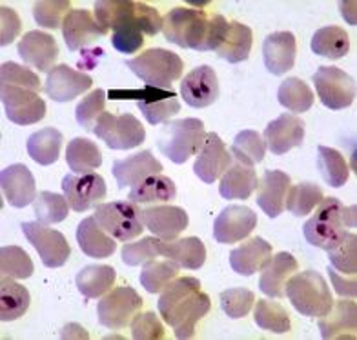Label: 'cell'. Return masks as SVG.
<instances>
[{
    "label": "cell",
    "mask_w": 357,
    "mask_h": 340,
    "mask_svg": "<svg viewBox=\"0 0 357 340\" xmlns=\"http://www.w3.org/2000/svg\"><path fill=\"white\" fill-rule=\"evenodd\" d=\"M259 178L254 166L231 160V166L221 177L219 193L226 201H246L257 190Z\"/></svg>",
    "instance_id": "cell-29"
},
{
    "label": "cell",
    "mask_w": 357,
    "mask_h": 340,
    "mask_svg": "<svg viewBox=\"0 0 357 340\" xmlns=\"http://www.w3.org/2000/svg\"><path fill=\"white\" fill-rule=\"evenodd\" d=\"M319 100L328 109H344L356 100L357 88L354 77L334 65H321L312 77Z\"/></svg>",
    "instance_id": "cell-11"
},
{
    "label": "cell",
    "mask_w": 357,
    "mask_h": 340,
    "mask_svg": "<svg viewBox=\"0 0 357 340\" xmlns=\"http://www.w3.org/2000/svg\"><path fill=\"white\" fill-rule=\"evenodd\" d=\"M0 84L2 86H19V88L40 91V79L28 68L19 65L17 62H4L0 68Z\"/></svg>",
    "instance_id": "cell-54"
},
{
    "label": "cell",
    "mask_w": 357,
    "mask_h": 340,
    "mask_svg": "<svg viewBox=\"0 0 357 340\" xmlns=\"http://www.w3.org/2000/svg\"><path fill=\"white\" fill-rule=\"evenodd\" d=\"M181 97L192 107L212 106L219 98V80L210 65H199L181 82Z\"/></svg>",
    "instance_id": "cell-18"
},
{
    "label": "cell",
    "mask_w": 357,
    "mask_h": 340,
    "mask_svg": "<svg viewBox=\"0 0 357 340\" xmlns=\"http://www.w3.org/2000/svg\"><path fill=\"white\" fill-rule=\"evenodd\" d=\"M160 171H162V164L151 155L150 149L132 155V157H126L123 160H115L112 168L113 177L119 184V190L128 186H139L146 178L160 175Z\"/></svg>",
    "instance_id": "cell-23"
},
{
    "label": "cell",
    "mask_w": 357,
    "mask_h": 340,
    "mask_svg": "<svg viewBox=\"0 0 357 340\" xmlns=\"http://www.w3.org/2000/svg\"><path fill=\"white\" fill-rule=\"evenodd\" d=\"M305 122L291 113H282L264 130V142L273 155H284L290 149L303 146Z\"/></svg>",
    "instance_id": "cell-20"
},
{
    "label": "cell",
    "mask_w": 357,
    "mask_h": 340,
    "mask_svg": "<svg viewBox=\"0 0 357 340\" xmlns=\"http://www.w3.org/2000/svg\"><path fill=\"white\" fill-rule=\"evenodd\" d=\"M206 11L197 8H175L162 19V33L168 42L184 49L204 52L208 33Z\"/></svg>",
    "instance_id": "cell-7"
},
{
    "label": "cell",
    "mask_w": 357,
    "mask_h": 340,
    "mask_svg": "<svg viewBox=\"0 0 357 340\" xmlns=\"http://www.w3.org/2000/svg\"><path fill=\"white\" fill-rule=\"evenodd\" d=\"M62 192L66 196L68 204L77 213H84L93 206H99L108 195V186L100 175L97 173H68L62 178Z\"/></svg>",
    "instance_id": "cell-13"
},
{
    "label": "cell",
    "mask_w": 357,
    "mask_h": 340,
    "mask_svg": "<svg viewBox=\"0 0 357 340\" xmlns=\"http://www.w3.org/2000/svg\"><path fill=\"white\" fill-rule=\"evenodd\" d=\"M357 327V306L352 300L334 302L326 315L319 317L321 337L326 340L347 337L354 339Z\"/></svg>",
    "instance_id": "cell-30"
},
{
    "label": "cell",
    "mask_w": 357,
    "mask_h": 340,
    "mask_svg": "<svg viewBox=\"0 0 357 340\" xmlns=\"http://www.w3.org/2000/svg\"><path fill=\"white\" fill-rule=\"evenodd\" d=\"M296 256L288 252H281L268 261L266 266L261 270V279H259V289L264 295L272 298L284 297V286L287 280L290 279L297 271Z\"/></svg>",
    "instance_id": "cell-28"
},
{
    "label": "cell",
    "mask_w": 357,
    "mask_h": 340,
    "mask_svg": "<svg viewBox=\"0 0 357 340\" xmlns=\"http://www.w3.org/2000/svg\"><path fill=\"white\" fill-rule=\"evenodd\" d=\"M0 186L13 208H26L37 199L33 173L24 164H11L0 171Z\"/></svg>",
    "instance_id": "cell-24"
},
{
    "label": "cell",
    "mask_w": 357,
    "mask_h": 340,
    "mask_svg": "<svg viewBox=\"0 0 357 340\" xmlns=\"http://www.w3.org/2000/svg\"><path fill=\"white\" fill-rule=\"evenodd\" d=\"M160 317L174 327L175 339L186 340L195 335V326L210 308V297L201 291V282L193 277H181L172 280L157 302Z\"/></svg>",
    "instance_id": "cell-1"
},
{
    "label": "cell",
    "mask_w": 357,
    "mask_h": 340,
    "mask_svg": "<svg viewBox=\"0 0 357 340\" xmlns=\"http://www.w3.org/2000/svg\"><path fill=\"white\" fill-rule=\"evenodd\" d=\"M91 84L93 80L88 73L73 70L68 64H59L47 73L44 91L53 102H70L91 89Z\"/></svg>",
    "instance_id": "cell-16"
},
{
    "label": "cell",
    "mask_w": 357,
    "mask_h": 340,
    "mask_svg": "<svg viewBox=\"0 0 357 340\" xmlns=\"http://www.w3.org/2000/svg\"><path fill=\"white\" fill-rule=\"evenodd\" d=\"M117 273L108 264H89L77 273V288L86 298H100L115 284Z\"/></svg>",
    "instance_id": "cell-34"
},
{
    "label": "cell",
    "mask_w": 357,
    "mask_h": 340,
    "mask_svg": "<svg viewBox=\"0 0 357 340\" xmlns=\"http://www.w3.org/2000/svg\"><path fill=\"white\" fill-rule=\"evenodd\" d=\"M141 211L142 210H139L135 202L115 201L97 206L93 217L100 228L108 235H112L115 240L130 242L144 231Z\"/></svg>",
    "instance_id": "cell-8"
},
{
    "label": "cell",
    "mask_w": 357,
    "mask_h": 340,
    "mask_svg": "<svg viewBox=\"0 0 357 340\" xmlns=\"http://www.w3.org/2000/svg\"><path fill=\"white\" fill-rule=\"evenodd\" d=\"M95 20L104 33L117 31L126 26H135L146 35H157L162 31V17L151 6L130 0H100L95 4Z\"/></svg>",
    "instance_id": "cell-3"
},
{
    "label": "cell",
    "mask_w": 357,
    "mask_h": 340,
    "mask_svg": "<svg viewBox=\"0 0 357 340\" xmlns=\"http://www.w3.org/2000/svg\"><path fill=\"white\" fill-rule=\"evenodd\" d=\"M328 258L332 262V268L335 271L347 273V275H356L357 271V237L356 233L348 231L343 242L328 249Z\"/></svg>",
    "instance_id": "cell-48"
},
{
    "label": "cell",
    "mask_w": 357,
    "mask_h": 340,
    "mask_svg": "<svg viewBox=\"0 0 357 340\" xmlns=\"http://www.w3.org/2000/svg\"><path fill=\"white\" fill-rule=\"evenodd\" d=\"M297 40L294 33H270L263 42V59L266 70L272 75H284L296 64Z\"/></svg>",
    "instance_id": "cell-25"
},
{
    "label": "cell",
    "mask_w": 357,
    "mask_h": 340,
    "mask_svg": "<svg viewBox=\"0 0 357 340\" xmlns=\"http://www.w3.org/2000/svg\"><path fill=\"white\" fill-rule=\"evenodd\" d=\"M160 240L159 237H146L139 242L126 244L123 247V262L128 266H141L146 262L153 261L160 256Z\"/></svg>",
    "instance_id": "cell-53"
},
{
    "label": "cell",
    "mask_w": 357,
    "mask_h": 340,
    "mask_svg": "<svg viewBox=\"0 0 357 340\" xmlns=\"http://www.w3.org/2000/svg\"><path fill=\"white\" fill-rule=\"evenodd\" d=\"M177 196V187L174 180L165 175H153L146 178L139 186H133L128 201L135 204H166L168 201H174Z\"/></svg>",
    "instance_id": "cell-36"
},
{
    "label": "cell",
    "mask_w": 357,
    "mask_h": 340,
    "mask_svg": "<svg viewBox=\"0 0 357 340\" xmlns=\"http://www.w3.org/2000/svg\"><path fill=\"white\" fill-rule=\"evenodd\" d=\"M272 258V244L263 237H254L234 247L230 252V266L235 273L243 277H252L263 270Z\"/></svg>",
    "instance_id": "cell-27"
},
{
    "label": "cell",
    "mask_w": 357,
    "mask_h": 340,
    "mask_svg": "<svg viewBox=\"0 0 357 340\" xmlns=\"http://www.w3.org/2000/svg\"><path fill=\"white\" fill-rule=\"evenodd\" d=\"M231 153L222 144L217 133H208L199 157L193 164V173L206 184H213L231 166Z\"/></svg>",
    "instance_id": "cell-19"
},
{
    "label": "cell",
    "mask_w": 357,
    "mask_h": 340,
    "mask_svg": "<svg viewBox=\"0 0 357 340\" xmlns=\"http://www.w3.org/2000/svg\"><path fill=\"white\" fill-rule=\"evenodd\" d=\"M70 0H47V2H37L33 4V19L38 26L46 29L62 28L64 13H70Z\"/></svg>",
    "instance_id": "cell-51"
},
{
    "label": "cell",
    "mask_w": 357,
    "mask_h": 340,
    "mask_svg": "<svg viewBox=\"0 0 357 340\" xmlns=\"http://www.w3.org/2000/svg\"><path fill=\"white\" fill-rule=\"evenodd\" d=\"M66 162L71 171L77 175H84V173H93V169L100 168L102 155L95 142L84 137H77L68 144Z\"/></svg>",
    "instance_id": "cell-39"
},
{
    "label": "cell",
    "mask_w": 357,
    "mask_h": 340,
    "mask_svg": "<svg viewBox=\"0 0 357 340\" xmlns=\"http://www.w3.org/2000/svg\"><path fill=\"white\" fill-rule=\"evenodd\" d=\"M106 33L88 10H71L62 22V37L70 52L86 49Z\"/></svg>",
    "instance_id": "cell-21"
},
{
    "label": "cell",
    "mask_w": 357,
    "mask_h": 340,
    "mask_svg": "<svg viewBox=\"0 0 357 340\" xmlns=\"http://www.w3.org/2000/svg\"><path fill=\"white\" fill-rule=\"evenodd\" d=\"M75 237L82 253L91 258H108L117 249L115 238L100 228L95 217H88L77 226Z\"/></svg>",
    "instance_id": "cell-31"
},
{
    "label": "cell",
    "mask_w": 357,
    "mask_h": 340,
    "mask_svg": "<svg viewBox=\"0 0 357 340\" xmlns=\"http://www.w3.org/2000/svg\"><path fill=\"white\" fill-rule=\"evenodd\" d=\"M0 24H2V29H0V46H10L15 38H17L20 29H22L19 15L15 13L11 8H8V6H0Z\"/></svg>",
    "instance_id": "cell-57"
},
{
    "label": "cell",
    "mask_w": 357,
    "mask_h": 340,
    "mask_svg": "<svg viewBox=\"0 0 357 340\" xmlns=\"http://www.w3.org/2000/svg\"><path fill=\"white\" fill-rule=\"evenodd\" d=\"M137 106H139L144 118L150 122L151 126L165 124V122H168L169 118L181 111V104H178L177 97L160 98V100H139Z\"/></svg>",
    "instance_id": "cell-52"
},
{
    "label": "cell",
    "mask_w": 357,
    "mask_h": 340,
    "mask_svg": "<svg viewBox=\"0 0 357 340\" xmlns=\"http://www.w3.org/2000/svg\"><path fill=\"white\" fill-rule=\"evenodd\" d=\"M284 297L305 317H323L330 311L334 297L324 282V277L314 270L290 277L284 286Z\"/></svg>",
    "instance_id": "cell-4"
},
{
    "label": "cell",
    "mask_w": 357,
    "mask_h": 340,
    "mask_svg": "<svg viewBox=\"0 0 357 340\" xmlns=\"http://www.w3.org/2000/svg\"><path fill=\"white\" fill-rule=\"evenodd\" d=\"M348 49H350L348 33L339 26H324L317 29L312 37V52L330 61L343 59Z\"/></svg>",
    "instance_id": "cell-38"
},
{
    "label": "cell",
    "mask_w": 357,
    "mask_h": 340,
    "mask_svg": "<svg viewBox=\"0 0 357 340\" xmlns=\"http://www.w3.org/2000/svg\"><path fill=\"white\" fill-rule=\"evenodd\" d=\"M228 29V20L222 15H212L208 20V33H206V44H204V52H215L219 44Z\"/></svg>",
    "instance_id": "cell-58"
},
{
    "label": "cell",
    "mask_w": 357,
    "mask_h": 340,
    "mask_svg": "<svg viewBox=\"0 0 357 340\" xmlns=\"http://www.w3.org/2000/svg\"><path fill=\"white\" fill-rule=\"evenodd\" d=\"M130 327H132V339L135 340H162L166 337L165 324L153 311L137 313Z\"/></svg>",
    "instance_id": "cell-55"
},
{
    "label": "cell",
    "mask_w": 357,
    "mask_h": 340,
    "mask_svg": "<svg viewBox=\"0 0 357 340\" xmlns=\"http://www.w3.org/2000/svg\"><path fill=\"white\" fill-rule=\"evenodd\" d=\"M356 204L344 206L335 196H326L317 204V210L305 222V238L312 246L328 252L343 242L348 229L356 228Z\"/></svg>",
    "instance_id": "cell-2"
},
{
    "label": "cell",
    "mask_w": 357,
    "mask_h": 340,
    "mask_svg": "<svg viewBox=\"0 0 357 340\" xmlns=\"http://www.w3.org/2000/svg\"><path fill=\"white\" fill-rule=\"evenodd\" d=\"M142 224L150 229V233L162 240H175L184 229L188 228V213L178 206H150L141 211Z\"/></svg>",
    "instance_id": "cell-17"
},
{
    "label": "cell",
    "mask_w": 357,
    "mask_h": 340,
    "mask_svg": "<svg viewBox=\"0 0 357 340\" xmlns=\"http://www.w3.org/2000/svg\"><path fill=\"white\" fill-rule=\"evenodd\" d=\"M62 133L55 128L35 131L28 139V155L40 166H52L59 160L62 151Z\"/></svg>",
    "instance_id": "cell-37"
},
{
    "label": "cell",
    "mask_w": 357,
    "mask_h": 340,
    "mask_svg": "<svg viewBox=\"0 0 357 340\" xmlns=\"http://www.w3.org/2000/svg\"><path fill=\"white\" fill-rule=\"evenodd\" d=\"M278 100L282 107L291 113H306L314 106V91L305 80L297 77H288L281 82L278 91Z\"/></svg>",
    "instance_id": "cell-40"
},
{
    "label": "cell",
    "mask_w": 357,
    "mask_h": 340,
    "mask_svg": "<svg viewBox=\"0 0 357 340\" xmlns=\"http://www.w3.org/2000/svg\"><path fill=\"white\" fill-rule=\"evenodd\" d=\"M178 273V264L172 258L168 261H150L146 262L141 273V284L148 293H160L166 286L175 280Z\"/></svg>",
    "instance_id": "cell-44"
},
{
    "label": "cell",
    "mask_w": 357,
    "mask_h": 340,
    "mask_svg": "<svg viewBox=\"0 0 357 340\" xmlns=\"http://www.w3.org/2000/svg\"><path fill=\"white\" fill-rule=\"evenodd\" d=\"M31 295L24 286L17 284L11 277H2L0 282V320L11 322L24 317L28 311Z\"/></svg>",
    "instance_id": "cell-35"
},
{
    "label": "cell",
    "mask_w": 357,
    "mask_h": 340,
    "mask_svg": "<svg viewBox=\"0 0 357 340\" xmlns=\"http://www.w3.org/2000/svg\"><path fill=\"white\" fill-rule=\"evenodd\" d=\"M290 177L281 169H266L259 182L257 204L270 219H278L284 211V201L290 190Z\"/></svg>",
    "instance_id": "cell-26"
},
{
    "label": "cell",
    "mask_w": 357,
    "mask_h": 340,
    "mask_svg": "<svg viewBox=\"0 0 357 340\" xmlns=\"http://www.w3.org/2000/svg\"><path fill=\"white\" fill-rule=\"evenodd\" d=\"M323 199V190L317 184L301 182L297 186H290L287 193V201H284V208L296 217H306L317 208V204Z\"/></svg>",
    "instance_id": "cell-42"
},
{
    "label": "cell",
    "mask_w": 357,
    "mask_h": 340,
    "mask_svg": "<svg viewBox=\"0 0 357 340\" xmlns=\"http://www.w3.org/2000/svg\"><path fill=\"white\" fill-rule=\"evenodd\" d=\"M160 255L177 262L184 270H199L206 261V247L201 238L186 237L178 240H160Z\"/></svg>",
    "instance_id": "cell-32"
},
{
    "label": "cell",
    "mask_w": 357,
    "mask_h": 340,
    "mask_svg": "<svg viewBox=\"0 0 357 340\" xmlns=\"http://www.w3.org/2000/svg\"><path fill=\"white\" fill-rule=\"evenodd\" d=\"M230 153L234 160H239L246 166H255V164L263 162L264 155H266V142L257 131L245 130L237 133Z\"/></svg>",
    "instance_id": "cell-41"
},
{
    "label": "cell",
    "mask_w": 357,
    "mask_h": 340,
    "mask_svg": "<svg viewBox=\"0 0 357 340\" xmlns=\"http://www.w3.org/2000/svg\"><path fill=\"white\" fill-rule=\"evenodd\" d=\"M255 295L248 288H230L221 293V308L230 318H243L252 311Z\"/></svg>",
    "instance_id": "cell-49"
},
{
    "label": "cell",
    "mask_w": 357,
    "mask_h": 340,
    "mask_svg": "<svg viewBox=\"0 0 357 340\" xmlns=\"http://www.w3.org/2000/svg\"><path fill=\"white\" fill-rule=\"evenodd\" d=\"M255 324H257L261 330L272 331V333H287L290 331V315H288L287 308L279 302H273V300H257V306H255L254 311Z\"/></svg>",
    "instance_id": "cell-45"
},
{
    "label": "cell",
    "mask_w": 357,
    "mask_h": 340,
    "mask_svg": "<svg viewBox=\"0 0 357 340\" xmlns=\"http://www.w3.org/2000/svg\"><path fill=\"white\" fill-rule=\"evenodd\" d=\"M19 55L26 64L35 70L50 73L59 56V46L53 35L35 29V31L26 33L19 42Z\"/></svg>",
    "instance_id": "cell-22"
},
{
    "label": "cell",
    "mask_w": 357,
    "mask_h": 340,
    "mask_svg": "<svg viewBox=\"0 0 357 340\" xmlns=\"http://www.w3.org/2000/svg\"><path fill=\"white\" fill-rule=\"evenodd\" d=\"M252 44H254V33L248 26L241 22H228L225 38L215 49V53L219 59H225L230 64H239L250 56Z\"/></svg>",
    "instance_id": "cell-33"
},
{
    "label": "cell",
    "mask_w": 357,
    "mask_h": 340,
    "mask_svg": "<svg viewBox=\"0 0 357 340\" xmlns=\"http://www.w3.org/2000/svg\"><path fill=\"white\" fill-rule=\"evenodd\" d=\"M61 339H88V333L84 327L79 324H68L64 330L61 331Z\"/></svg>",
    "instance_id": "cell-60"
},
{
    "label": "cell",
    "mask_w": 357,
    "mask_h": 340,
    "mask_svg": "<svg viewBox=\"0 0 357 340\" xmlns=\"http://www.w3.org/2000/svg\"><path fill=\"white\" fill-rule=\"evenodd\" d=\"M206 140V130L199 118H178L165 122L157 139V148L174 164H184L199 153Z\"/></svg>",
    "instance_id": "cell-5"
},
{
    "label": "cell",
    "mask_w": 357,
    "mask_h": 340,
    "mask_svg": "<svg viewBox=\"0 0 357 340\" xmlns=\"http://www.w3.org/2000/svg\"><path fill=\"white\" fill-rule=\"evenodd\" d=\"M104 106H106V91L104 89H95L89 95H86L77 104L75 109V118L80 128H84L86 131L93 130L97 118L104 113Z\"/></svg>",
    "instance_id": "cell-50"
},
{
    "label": "cell",
    "mask_w": 357,
    "mask_h": 340,
    "mask_svg": "<svg viewBox=\"0 0 357 340\" xmlns=\"http://www.w3.org/2000/svg\"><path fill=\"white\" fill-rule=\"evenodd\" d=\"M0 271L2 277L11 279H29L35 266L29 255L19 246H2L0 249Z\"/></svg>",
    "instance_id": "cell-47"
},
{
    "label": "cell",
    "mask_w": 357,
    "mask_h": 340,
    "mask_svg": "<svg viewBox=\"0 0 357 340\" xmlns=\"http://www.w3.org/2000/svg\"><path fill=\"white\" fill-rule=\"evenodd\" d=\"M126 65L150 88L168 89V91L175 80L181 79L184 70L183 59L177 53L162 49V47L146 49L135 59L126 61Z\"/></svg>",
    "instance_id": "cell-6"
},
{
    "label": "cell",
    "mask_w": 357,
    "mask_h": 340,
    "mask_svg": "<svg viewBox=\"0 0 357 340\" xmlns=\"http://www.w3.org/2000/svg\"><path fill=\"white\" fill-rule=\"evenodd\" d=\"M326 273L330 275V280H332V284H334V289L337 291V295H344V297L356 298L357 295L356 275H348V279H343V277L339 275L337 271H335L332 266L326 270Z\"/></svg>",
    "instance_id": "cell-59"
},
{
    "label": "cell",
    "mask_w": 357,
    "mask_h": 340,
    "mask_svg": "<svg viewBox=\"0 0 357 340\" xmlns=\"http://www.w3.org/2000/svg\"><path fill=\"white\" fill-rule=\"evenodd\" d=\"M317 166H319L321 177L332 187H341L348 180V164L337 149L319 146L317 148Z\"/></svg>",
    "instance_id": "cell-43"
},
{
    "label": "cell",
    "mask_w": 357,
    "mask_h": 340,
    "mask_svg": "<svg viewBox=\"0 0 357 340\" xmlns=\"http://www.w3.org/2000/svg\"><path fill=\"white\" fill-rule=\"evenodd\" d=\"M0 97L4 104L6 117L19 126L37 124L46 115V102L38 97L37 91L19 88V86H2Z\"/></svg>",
    "instance_id": "cell-14"
},
{
    "label": "cell",
    "mask_w": 357,
    "mask_h": 340,
    "mask_svg": "<svg viewBox=\"0 0 357 340\" xmlns=\"http://www.w3.org/2000/svg\"><path fill=\"white\" fill-rule=\"evenodd\" d=\"M22 233L33 244L46 268H61L70 258L71 247L61 231L50 229L46 224L37 220V222H22Z\"/></svg>",
    "instance_id": "cell-12"
},
{
    "label": "cell",
    "mask_w": 357,
    "mask_h": 340,
    "mask_svg": "<svg viewBox=\"0 0 357 340\" xmlns=\"http://www.w3.org/2000/svg\"><path fill=\"white\" fill-rule=\"evenodd\" d=\"M257 226V215L248 206H226L213 222V237L221 244H237L252 235Z\"/></svg>",
    "instance_id": "cell-15"
},
{
    "label": "cell",
    "mask_w": 357,
    "mask_h": 340,
    "mask_svg": "<svg viewBox=\"0 0 357 340\" xmlns=\"http://www.w3.org/2000/svg\"><path fill=\"white\" fill-rule=\"evenodd\" d=\"M33 210L38 222L50 226V224H59L66 220L70 204H68L66 196L59 195V193L40 192L33 202Z\"/></svg>",
    "instance_id": "cell-46"
},
{
    "label": "cell",
    "mask_w": 357,
    "mask_h": 340,
    "mask_svg": "<svg viewBox=\"0 0 357 340\" xmlns=\"http://www.w3.org/2000/svg\"><path fill=\"white\" fill-rule=\"evenodd\" d=\"M91 131L95 133V137H99L102 142H106L109 149L137 148L146 139L144 128L132 113H124L121 117H115L112 113L104 111L97 118Z\"/></svg>",
    "instance_id": "cell-10"
},
{
    "label": "cell",
    "mask_w": 357,
    "mask_h": 340,
    "mask_svg": "<svg viewBox=\"0 0 357 340\" xmlns=\"http://www.w3.org/2000/svg\"><path fill=\"white\" fill-rule=\"evenodd\" d=\"M142 308V298L135 289L130 286H119L109 289L100 298L97 306V317L104 327L108 330H124L132 324L139 309Z\"/></svg>",
    "instance_id": "cell-9"
},
{
    "label": "cell",
    "mask_w": 357,
    "mask_h": 340,
    "mask_svg": "<svg viewBox=\"0 0 357 340\" xmlns=\"http://www.w3.org/2000/svg\"><path fill=\"white\" fill-rule=\"evenodd\" d=\"M144 33L141 31L135 26H126V28H121L117 31H113L112 37V44L113 47L117 49L119 53H123V55H133L142 47L144 44V37H142Z\"/></svg>",
    "instance_id": "cell-56"
}]
</instances>
